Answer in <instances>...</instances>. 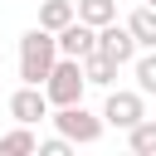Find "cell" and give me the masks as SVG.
I'll return each mask as SVG.
<instances>
[{
  "instance_id": "cell-9",
  "label": "cell",
  "mask_w": 156,
  "mask_h": 156,
  "mask_svg": "<svg viewBox=\"0 0 156 156\" xmlns=\"http://www.w3.org/2000/svg\"><path fill=\"white\" fill-rule=\"evenodd\" d=\"M127 29H132L136 49H156V5H141V10H132Z\"/></svg>"
},
{
  "instance_id": "cell-8",
  "label": "cell",
  "mask_w": 156,
  "mask_h": 156,
  "mask_svg": "<svg viewBox=\"0 0 156 156\" xmlns=\"http://www.w3.org/2000/svg\"><path fill=\"white\" fill-rule=\"evenodd\" d=\"M78 63H83L88 88H112V83H117V63H112L107 54H98V49H93V54H88V58H78Z\"/></svg>"
},
{
  "instance_id": "cell-7",
  "label": "cell",
  "mask_w": 156,
  "mask_h": 156,
  "mask_svg": "<svg viewBox=\"0 0 156 156\" xmlns=\"http://www.w3.org/2000/svg\"><path fill=\"white\" fill-rule=\"evenodd\" d=\"M10 117H15V122H24V127H34L39 117H49V98H44V88L24 83V88L10 98Z\"/></svg>"
},
{
  "instance_id": "cell-12",
  "label": "cell",
  "mask_w": 156,
  "mask_h": 156,
  "mask_svg": "<svg viewBox=\"0 0 156 156\" xmlns=\"http://www.w3.org/2000/svg\"><path fill=\"white\" fill-rule=\"evenodd\" d=\"M34 146H39V136H34L24 122H20L15 132H5V136H0V156H29Z\"/></svg>"
},
{
  "instance_id": "cell-4",
  "label": "cell",
  "mask_w": 156,
  "mask_h": 156,
  "mask_svg": "<svg viewBox=\"0 0 156 156\" xmlns=\"http://www.w3.org/2000/svg\"><path fill=\"white\" fill-rule=\"evenodd\" d=\"M54 44H58V54H63V58H88V54L98 49V29H93V24H83V20L73 15L63 29H54Z\"/></svg>"
},
{
  "instance_id": "cell-13",
  "label": "cell",
  "mask_w": 156,
  "mask_h": 156,
  "mask_svg": "<svg viewBox=\"0 0 156 156\" xmlns=\"http://www.w3.org/2000/svg\"><path fill=\"white\" fill-rule=\"evenodd\" d=\"M127 146H132L136 156H156V122L141 117L136 127H127Z\"/></svg>"
},
{
  "instance_id": "cell-11",
  "label": "cell",
  "mask_w": 156,
  "mask_h": 156,
  "mask_svg": "<svg viewBox=\"0 0 156 156\" xmlns=\"http://www.w3.org/2000/svg\"><path fill=\"white\" fill-rule=\"evenodd\" d=\"M73 15H78V10H73V0H44V5H39V24H44L49 34H54V29H63Z\"/></svg>"
},
{
  "instance_id": "cell-15",
  "label": "cell",
  "mask_w": 156,
  "mask_h": 156,
  "mask_svg": "<svg viewBox=\"0 0 156 156\" xmlns=\"http://www.w3.org/2000/svg\"><path fill=\"white\" fill-rule=\"evenodd\" d=\"M34 151H39V156H68V151H73V141H68V136H49V141H39Z\"/></svg>"
},
{
  "instance_id": "cell-10",
  "label": "cell",
  "mask_w": 156,
  "mask_h": 156,
  "mask_svg": "<svg viewBox=\"0 0 156 156\" xmlns=\"http://www.w3.org/2000/svg\"><path fill=\"white\" fill-rule=\"evenodd\" d=\"M73 10H78V20L83 24H107V20H117V0H73Z\"/></svg>"
},
{
  "instance_id": "cell-16",
  "label": "cell",
  "mask_w": 156,
  "mask_h": 156,
  "mask_svg": "<svg viewBox=\"0 0 156 156\" xmlns=\"http://www.w3.org/2000/svg\"><path fill=\"white\" fill-rule=\"evenodd\" d=\"M146 5H156V0H146Z\"/></svg>"
},
{
  "instance_id": "cell-3",
  "label": "cell",
  "mask_w": 156,
  "mask_h": 156,
  "mask_svg": "<svg viewBox=\"0 0 156 156\" xmlns=\"http://www.w3.org/2000/svg\"><path fill=\"white\" fill-rule=\"evenodd\" d=\"M54 127H58V136H68V141H78V146H93L107 122H102L98 112H88L83 102H68V107L54 112Z\"/></svg>"
},
{
  "instance_id": "cell-6",
  "label": "cell",
  "mask_w": 156,
  "mask_h": 156,
  "mask_svg": "<svg viewBox=\"0 0 156 156\" xmlns=\"http://www.w3.org/2000/svg\"><path fill=\"white\" fill-rule=\"evenodd\" d=\"M146 117V102H141V93H107V107H102V122L107 127H136Z\"/></svg>"
},
{
  "instance_id": "cell-1",
  "label": "cell",
  "mask_w": 156,
  "mask_h": 156,
  "mask_svg": "<svg viewBox=\"0 0 156 156\" xmlns=\"http://www.w3.org/2000/svg\"><path fill=\"white\" fill-rule=\"evenodd\" d=\"M54 58H58V44H54V34H49L44 24H34V29L20 34V78H24V83L39 88V83L49 78Z\"/></svg>"
},
{
  "instance_id": "cell-2",
  "label": "cell",
  "mask_w": 156,
  "mask_h": 156,
  "mask_svg": "<svg viewBox=\"0 0 156 156\" xmlns=\"http://www.w3.org/2000/svg\"><path fill=\"white\" fill-rule=\"evenodd\" d=\"M39 88H44L49 107H68V102H83V88H88V78H83V63L58 54V58H54V68H49V78H44Z\"/></svg>"
},
{
  "instance_id": "cell-14",
  "label": "cell",
  "mask_w": 156,
  "mask_h": 156,
  "mask_svg": "<svg viewBox=\"0 0 156 156\" xmlns=\"http://www.w3.org/2000/svg\"><path fill=\"white\" fill-rule=\"evenodd\" d=\"M132 68H136V93H141V98L156 93V49L141 54V58H132Z\"/></svg>"
},
{
  "instance_id": "cell-5",
  "label": "cell",
  "mask_w": 156,
  "mask_h": 156,
  "mask_svg": "<svg viewBox=\"0 0 156 156\" xmlns=\"http://www.w3.org/2000/svg\"><path fill=\"white\" fill-rule=\"evenodd\" d=\"M98 54H107L117 68H122V63H132V58H136V39H132V29H127V24H117V20L98 24Z\"/></svg>"
}]
</instances>
